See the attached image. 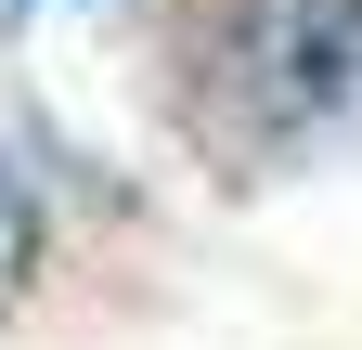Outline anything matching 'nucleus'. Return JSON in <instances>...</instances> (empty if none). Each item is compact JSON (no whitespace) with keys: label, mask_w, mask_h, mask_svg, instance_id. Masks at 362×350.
<instances>
[{"label":"nucleus","mask_w":362,"mask_h":350,"mask_svg":"<svg viewBox=\"0 0 362 350\" xmlns=\"http://www.w3.org/2000/svg\"><path fill=\"white\" fill-rule=\"evenodd\" d=\"M207 91L246 156L362 143V0H233Z\"/></svg>","instance_id":"obj_1"},{"label":"nucleus","mask_w":362,"mask_h":350,"mask_svg":"<svg viewBox=\"0 0 362 350\" xmlns=\"http://www.w3.org/2000/svg\"><path fill=\"white\" fill-rule=\"evenodd\" d=\"M39 273V182H26V156L0 143V298H26Z\"/></svg>","instance_id":"obj_2"},{"label":"nucleus","mask_w":362,"mask_h":350,"mask_svg":"<svg viewBox=\"0 0 362 350\" xmlns=\"http://www.w3.org/2000/svg\"><path fill=\"white\" fill-rule=\"evenodd\" d=\"M0 26H26V0H0Z\"/></svg>","instance_id":"obj_3"}]
</instances>
